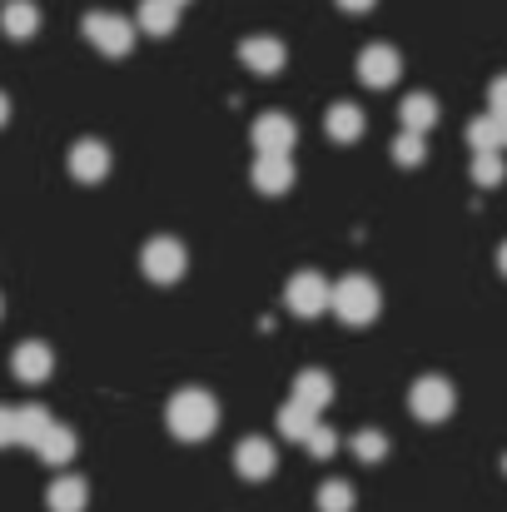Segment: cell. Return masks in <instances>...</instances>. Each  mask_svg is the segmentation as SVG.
I'll return each mask as SVG.
<instances>
[{"mask_svg":"<svg viewBox=\"0 0 507 512\" xmlns=\"http://www.w3.org/2000/svg\"><path fill=\"white\" fill-rule=\"evenodd\" d=\"M314 428H319V413H314V408H304V403H294V398L279 408V433H284L289 443H309Z\"/></svg>","mask_w":507,"mask_h":512,"instance_id":"ffe728a7","label":"cell"},{"mask_svg":"<svg viewBox=\"0 0 507 512\" xmlns=\"http://www.w3.org/2000/svg\"><path fill=\"white\" fill-rule=\"evenodd\" d=\"M398 120H403L408 135H428V130L438 125V100H433V95H408L403 110H398Z\"/></svg>","mask_w":507,"mask_h":512,"instance_id":"d6986e66","label":"cell"},{"mask_svg":"<svg viewBox=\"0 0 507 512\" xmlns=\"http://www.w3.org/2000/svg\"><path fill=\"white\" fill-rule=\"evenodd\" d=\"M284 304H289L294 319H319V314L334 309V284H329L324 274H314V269H299V274L284 284Z\"/></svg>","mask_w":507,"mask_h":512,"instance_id":"3957f363","label":"cell"},{"mask_svg":"<svg viewBox=\"0 0 507 512\" xmlns=\"http://www.w3.org/2000/svg\"><path fill=\"white\" fill-rule=\"evenodd\" d=\"M0 30H5L10 40H30V35L40 30V5H35V0H10V5H0Z\"/></svg>","mask_w":507,"mask_h":512,"instance_id":"9a60e30c","label":"cell"},{"mask_svg":"<svg viewBox=\"0 0 507 512\" xmlns=\"http://www.w3.org/2000/svg\"><path fill=\"white\" fill-rule=\"evenodd\" d=\"M324 125H329V140H338V145H353V140L363 135V110H358V105H348V100H338V105H329Z\"/></svg>","mask_w":507,"mask_h":512,"instance_id":"ac0fdd59","label":"cell"},{"mask_svg":"<svg viewBox=\"0 0 507 512\" xmlns=\"http://www.w3.org/2000/svg\"><path fill=\"white\" fill-rule=\"evenodd\" d=\"M10 368H15V378H20V383H45V378L55 373V348H50V343H40V339L20 343V348L10 353Z\"/></svg>","mask_w":507,"mask_h":512,"instance_id":"8fae6325","label":"cell"},{"mask_svg":"<svg viewBox=\"0 0 507 512\" xmlns=\"http://www.w3.org/2000/svg\"><path fill=\"white\" fill-rule=\"evenodd\" d=\"M498 269H503V279H507V239H503V249H498Z\"/></svg>","mask_w":507,"mask_h":512,"instance_id":"1f68e13d","label":"cell"},{"mask_svg":"<svg viewBox=\"0 0 507 512\" xmlns=\"http://www.w3.org/2000/svg\"><path fill=\"white\" fill-rule=\"evenodd\" d=\"M488 115H507V75L488 85Z\"/></svg>","mask_w":507,"mask_h":512,"instance_id":"f1b7e54d","label":"cell"},{"mask_svg":"<svg viewBox=\"0 0 507 512\" xmlns=\"http://www.w3.org/2000/svg\"><path fill=\"white\" fill-rule=\"evenodd\" d=\"M165 423L179 443H204V438L219 428V403H214L204 388H179V393L169 398Z\"/></svg>","mask_w":507,"mask_h":512,"instance_id":"6da1fadb","label":"cell"},{"mask_svg":"<svg viewBox=\"0 0 507 512\" xmlns=\"http://www.w3.org/2000/svg\"><path fill=\"white\" fill-rule=\"evenodd\" d=\"M274 443L269 438H244L239 448H234V468H239V478H249V483H264L269 473H274Z\"/></svg>","mask_w":507,"mask_h":512,"instance_id":"7c38bea8","label":"cell"},{"mask_svg":"<svg viewBox=\"0 0 507 512\" xmlns=\"http://www.w3.org/2000/svg\"><path fill=\"white\" fill-rule=\"evenodd\" d=\"M249 135H254V150H259V155H289L294 140H299V130H294V120H289L284 110H264Z\"/></svg>","mask_w":507,"mask_h":512,"instance_id":"ba28073f","label":"cell"},{"mask_svg":"<svg viewBox=\"0 0 507 512\" xmlns=\"http://www.w3.org/2000/svg\"><path fill=\"white\" fill-rule=\"evenodd\" d=\"M468 145H473V155H493V150H503V130H498V120H493V115H478V120L468 125Z\"/></svg>","mask_w":507,"mask_h":512,"instance_id":"7402d4cb","label":"cell"},{"mask_svg":"<svg viewBox=\"0 0 507 512\" xmlns=\"http://www.w3.org/2000/svg\"><path fill=\"white\" fill-rule=\"evenodd\" d=\"M20 443V408H0V448Z\"/></svg>","mask_w":507,"mask_h":512,"instance_id":"83f0119b","label":"cell"},{"mask_svg":"<svg viewBox=\"0 0 507 512\" xmlns=\"http://www.w3.org/2000/svg\"><path fill=\"white\" fill-rule=\"evenodd\" d=\"M5 125H10V95L0 90V130H5Z\"/></svg>","mask_w":507,"mask_h":512,"instance_id":"4dcf8cb0","label":"cell"},{"mask_svg":"<svg viewBox=\"0 0 507 512\" xmlns=\"http://www.w3.org/2000/svg\"><path fill=\"white\" fill-rule=\"evenodd\" d=\"M388 155H393V165L418 170V165H423V155H428V145H423V135H408V130H403V135L393 140V150H388Z\"/></svg>","mask_w":507,"mask_h":512,"instance_id":"603a6c76","label":"cell"},{"mask_svg":"<svg viewBox=\"0 0 507 512\" xmlns=\"http://www.w3.org/2000/svg\"><path fill=\"white\" fill-rule=\"evenodd\" d=\"M453 403H458V393H453V383H448L443 373H423V378L413 383V393H408V408H413L418 423H443V418H453Z\"/></svg>","mask_w":507,"mask_h":512,"instance_id":"5b68a950","label":"cell"},{"mask_svg":"<svg viewBox=\"0 0 507 512\" xmlns=\"http://www.w3.org/2000/svg\"><path fill=\"white\" fill-rule=\"evenodd\" d=\"M319 512H353V483L329 478V483L319 488Z\"/></svg>","mask_w":507,"mask_h":512,"instance_id":"cb8c5ba5","label":"cell"},{"mask_svg":"<svg viewBox=\"0 0 507 512\" xmlns=\"http://www.w3.org/2000/svg\"><path fill=\"white\" fill-rule=\"evenodd\" d=\"M388 453V438L378 433V428H363V433H353V458L358 463H378Z\"/></svg>","mask_w":507,"mask_h":512,"instance_id":"d4e9b609","label":"cell"},{"mask_svg":"<svg viewBox=\"0 0 507 512\" xmlns=\"http://www.w3.org/2000/svg\"><path fill=\"white\" fill-rule=\"evenodd\" d=\"M179 25V5L169 0H140V30L145 35H174Z\"/></svg>","mask_w":507,"mask_h":512,"instance_id":"44dd1931","label":"cell"},{"mask_svg":"<svg viewBox=\"0 0 507 512\" xmlns=\"http://www.w3.org/2000/svg\"><path fill=\"white\" fill-rule=\"evenodd\" d=\"M75 448H80V443H75V428L50 423V433L35 443V458H40V463H50V468H65V463L75 458Z\"/></svg>","mask_w":507,"mask_h":512,"instance_id":"2e32d148","label":"cell"},{"mask_svg":"<svg viewBox=\"0 0 507 512\" xmlns=\"http://www.w3.org/2000/svg\"><path fill=\"white\" fill-rule=\"evenodd\" d=\"M140 269H145V279H150V284H179V274L189 269V254H184V244H179V239L160 234V239H150V244H145Z\"/></svg>","mask_w":507,"mask_h":512,"instance_id":"8992f818","label":"cell"},{"mask_svg":"<svg viewBox=\"0 0 507 512\" xmlns=\"http://www.w3.org/2000/svg\"><path fill=\"white\" fill-rule=\"evenodd\" d=\"M254 189L259 194H289L294 189V160L289 155H259L254 160Z\"/></svg>","mask_w":507,"mask_h":512,"instance_id":"4fadbf2b","label":"cell"},{"mask_svg":"<svg viewBox=\"0 0 507 512\" xmlns=\"http://www.w3.org/2000/svg\"><path fill=\"white\" fill-rule=\"evenodd\" d=\"M0 309H5V304H0Z\"/></svg>","mask_w":507,"mask_h":512,"instance_id":"e575fe53","label":"cell"},{"mask_svg":"<svg viewBox=\"0 0 507 512\" xmlns=\"http://www.w3.org/2000/svg\"><path fill=\"white\" fill-rule=\"evenodd\" d=\"M304 448H309L314 458H334V453H338V433H334V428H324V423H319V428L309 433V443H304Z\"/></svg>","mask_w":507,"mask_h":512,"instance_id":"4316f807","label":"cell"},{"mask_svg":"<svg viewBox=\"0 0 507 512\" xmlns=\"http://www.w3.org/2000/svg\"><path fill=\"white\" fill-rule=\"evenodd\" d=\"M284 60H289V50H284L279 35H249V40L239 45V65L254 70V75H279Z\"/></svg>","mask_w":507,"mask_h":512,"instance_id":"9c48e42d","label":"cell"},{"mask_svg":"<svg viewBox=\"0 0 507 512\" xmlns=\"http://www.w3.org/2000/svg\"><path fill=\"white\" fill-rule=\"evenodd\" d=\"M85 503H90V488H85V478H55L50 483V493H45V508L50 512H85Z\"/></svg>","mask_w":507,"mask_h":512,"instance_id":"e0dca14e","label":"cell"},{"mask_svg":"<svg viewBox=\"0 0 507 512\" xmlns=\"http://www.w3.org/2000/svg\"><path fill=\"white\" fill-rule=\"evenodd\" d=\"M294 403H304V408L324 413V408L334 403V378H329L324 368H304V373L294 378Z\"/></svg>","mask_w":507,"mask_h":512,"instance_id":"5bb4252c","label":"cell"},{"mask_svg":"<svg viewBox=\"0 0 507 512\" xmlns=\"http://www.w3.org/2000/svg\"><path fill=\"white\" fill-rule=\"evenodd\" d=\"M378 0H338V10H348V15H368Z\"/></svg>","mask_w":507,"mask_h":512,"instance_id":"f546056e","label":"cell"},{"mask_svg":"<svg viewBox=\"0 0 507 512\" xmlns=\"http://www.w3.org/2000/svg\"><path fill=\"white\" fill-rule=\"evenodd\" d=\"M378 309H383V299H378V284L368 274H348L334 284V314L348 329H368L378 319Z\"/></svg>","mask_w":507,"mask_h":512,"instance_id":"7a4b0ae2","label":"cell"},{"mask_svg":"<svg viewBox=\"0 0 507 512\" xmlns=\"http://www.w3.org/2000/svg\"><path fill=\"white\" fill-rule=\"evenodd\" d=\"M65 165H70V174L80 184H100L110 174V145L105 140H75L70 155H65Z\"/></svg>","mask_w":507,"mask_h":512,"instance_id":"30bf717a","label":"cell"},{"mask_svg":"<svg viewBox=\"0 0 507 512\" xmlns=\"http://www.w3.org/2000/svg\"><path fill=\"white\" fill-rule=\"evenodd\" d=\"M503 155L493 150V155H473V184H483V189H493V184H503Z\"/></svg>","mask_w":507,"mask_h":512,"instance_id":"484cf974","label":"cell"},{"mask_svg":"<svg viewBox=\"0 0 507 512\" xmlns=\"http://www.w3.org/2000/svg\"><path fill=\"white\" fill-rule=\"evenodd\" d=\"M503 473H507V458H503Z\"/></svg>","mask_w":507,"mask_h":512,"instance_id":"836d02e7","label":"cell"},{"mask_svg":"<svg viewBox=\"0 0 507 512\" xmlns=\"http://www.w3.org/2000/svg\"><path fill=\"white\" fill-rule=\"evenodd\" d=\"M169 5H179V10H184V5H189V0H169Z\"/></svg>","mask_w":507,"mask_h":512,"instance_id":"d6a6232c","label":"cell"},{"mask_svg":"<svg viewBox=\"0 0 507 512\" xmlns=\"http://www.w3.org/2000/svg\"><path fill=\"white\" fill-rule=\"evenodd\" d=\"M403 75V55L393 50V45H368L363 55H358V80L368 85V90H388L393 80Z\"/></svg>","mask_w":507,"mask_h":512,"instance_id":"52a82bcc","label":"cell"},{"mask_svg":"<svg viewBox=\"0 0 507 512\" xmlns=\"http://www.w3.org/2000/svg\"><path fill=\"white\" fill-rule=\"evenodd\" d=\"M85 40L100 50V55H110V60H125L130 50H135V25L125 20V15H110V10H90L85 15Z\"/></svg>","mask_w":507,"mask_h":512,"instance_id":"277c9868","label":"cell"}]
</instances>
